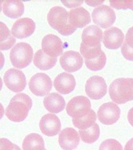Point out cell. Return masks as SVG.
<instances>
[{
	"instance_id": "1",
	"label": "cell",
	"mask_w": 133,
	"mask_h": 150,
	"mask_svg": "<svg viewBox=\"0 0 133 150\" xmlns=\"http://www.w3.org/2000/svg\"><path fill=\"white\" fill-rule=\"evenodd\" d=\"M33 102L26 93H18L13 97L6 110V115L10 121L14 122L23 121L27 117Z\"/></svg>"
},
{
	"instance_id": "2",
	"label": "cell",
	"mask_w": 133,
	"mask_h": 150,
	"mask_svg": "<svg viewBox=\"0 0 133 150\" xmlns=\"http://www.w3.org/2000/svg\"><path fill=\"white\" fill-rule=\"evenodd\" d=\"M109 96L116 104H125L133 101V78H120L111 83Z\"/></svg>"
},
{
	"instance_id": "3",
	"label": "cell",
	"mask_w": 133,
	"mask_h": 150,
	"mask_svg": "<svg viewBox=\"0 0 133 150\" xmlns=\"http://www.w3.org/2000/svg\"><path fill=\"white\" fill-rule=\"evenodd\" d=\"M49 26L63 36L71 35L76 29L69 22V12L61 6H53L47 15Z\"/></svg>"
},
{
	"instance_id": "4",
	"label": "cell",
	"mask_w": 133,
	"mask_h": 150,
	"mask_svg": "<svg viewBox=\"0 0 133 150\" xmlns=\"http://www.w3.org/2000/svg\"><path fill=\"white\" fill-rule=\"evenodd\" d=\"M33 48L26 42L16 44L10 53V59L12 65L18 69H23L28 67L33 61Z\"/></svg>"
},
{
	"instance_id": "5",
	"label": "cell",
	"mask_w": 133,
	"mask_h": 150,
	"mask_svg": "<svg viewBox=\"0 0 133 150\" xmlns=\"http://www.w3.org/2000/svg\"><path fill=\"white\" fill-rule=\"evenodd\" d=\"M52 80L46 74L38 73L34 74L29 81V88L34 95L38 97L49 94L52 89Z\"/></svg>"
},
{
	"instance_id": "6",
	"label": "cell",
	"mask_w": 133,
	"mask_h": 150,
	"mask_svg": "<svg viewBox=\"0 0 133 150\" xmlns=\"http://www.w3.org/2000/svg\"><path fill=\"white\" fill-rule=\"evenodd\" d=\"M3 81L9 90L15 93L22 92L26 86V78L23 72L15 68L6 71Z\"/></svg>"
},
{
	"instance_id": "7",
	"label": "cell",
	"mask_w": 133,
	"mask_h": 150,
	"mask_svg": "<svg viewBox=\"0 0 133 150\" xmlns=\"http://www.w3.org/2000/svg\"><path fill=\"white\" fill-rule=\"evenodd\" d=\"M93 23L104 29L109 28L116 22V13L107 5H102L93 10L92 13Z\"/></svg>"
},
{
	"instance_id": "8",
	"label": "cell",
	"mask_w": 133,
	"mask_h": 150,
	"mask_svg": "<svg viewBox=\"0 0 133 150\" xmlns=\"http://www.w3.org/2000/svg\"><path fill=\"white\" fill-rule=\"evenodd\" d=\"M91 110L89 99L84 96L74 97L68 102L66 105L67 113L72 118L81 117L88 113Z\"/></svg>"
},
{
	"instance_id": "9",
	"label": "cell",
	"mask_w": 133,
	"mask_h": 150,
	"mask_svg": "<svg viewBox=\"0 0 133 150\" xmlns=\"http://www.w3.org/2000/svg\"><path fill=\"white\" fill-rule=\"evenodd\" d=\"M87 96L93 100H100L107 93V84L101 76H93L89 78L85 84Z\"/></svg>"
},
{
	"instance_id": "10",
	"label": "cell",
	"mask_w": 133,
	"mask_h": 150,
	"mask_svg": "<svg viewBox=\"0 0 133 150\" xmlns=\"http://www.w3.org/2000/svg\"><path fill=\"white\" fill-rule=\"evenodd\" d=\"M120 117V109L116 103L107 102L100 106L97 117L102 124L111 125L115 124Z\"/></svg>"
},
{
	"instance_id": "11",
	"label": "cell",
	"mask_w": 133,
	"mask_h": 150,
	"mask_svg": "<svg viewBox=\"0 0 133 150\" xmlns=\"http://www.w3.org/2000/svg\"><path fill=\"white\" fill-rule=\"evenodd\" d=\"M103 36L104 33L97 26L91 25L87 26L82 32V42L81 46L92 49L101 47V42L103 41Z\"/></svg>"
},
{
	"instance_id": "12",
	"label": "cell",
	"mask_w": 133,
	"mask_h": 150,
	"mask_svg": "<svg viewBox=\"0 0 133 150\" xmlns=\"http://www.w3.org/2000/svg\"><path fill=\"white\" fill-rule=\"evenodd\" d=\"M42 50L47 55L57 58L59 55L63 54V43L57 35L49 34L42 38Z\"/></svg>"
},
{
	"instance_id": "13",
	"label": "cell",
	"mask_w": 133,
	"mask_h": 150,
	"mask_svg": "<svg viewBox=\"0 0 133 150\" xmlns=\"http://www.w3.org/2000/svg\"><path fill=\"white\" fill-rule=\"evenodd\" d=\"M83 58L77 51L69 50L63 53L60 58V65L66 72H76L83 66Z\"/></svg>"
},
{
	"instance_id": "14",
	"label": "cell",
	"mask_w": 133,
	"mask_h": 150,
	"mask_svg": "<svg viewBox=\"0 0 133 150\" xmlns=\"http://www.w3.org/2000/svg\"><path fill=\"white\" fill-rule=\"evenodd\" d=\"M35 23L30 18H22L15 22L11 28V34L18 39H23L34 34Z\"/></svg>"
},
{
	"instance_id": "15",
	"label": "cell",
	"mask_w": 133,
	"mask_h": 150,
	"mask_svg": "<svg viewBox=\"0 0 133 150\" xmlns=\"http://www.w3.org/2000/svg\"><path fill=\"white\" fill-rule=\"evenodd\" d=\"M39 127L42 133L47 137H53L61 131V121L53 113L44 115L40 120Z\"/></svg>"
},
{
	"instance_id": "16",
	"label": "cell",
	"mask_w": 133,
	"mask_h": 150,
	"mask_svg": "<svg viewBox=\"0 0 133 150\" xmlns=\"http://www.w3.org/2000/svg\"><path fill=\"white\" fill-rule=\"evenodd\" d=\"M58 142L64 150H74L78 146L80 137L75 129L72 128H65L59 133Z\"/></svg>"
},
{
	"instance_id": "17",
	"label": "cell",
	"mask_w": 133,
	"mask_h": 150,
	"mask_svg": "<svg viewBox=\"0 0 133 150\" xmlns=\"http://www.w3.org/2000/svg\"><path fill=\"white\" fill-rule=\"evenodd\" d=\"M125 35L117 27H110L104 32L103 42L104 46L109 50H117L124 43Z\"/></svg>"
},
{
	"instance_id": "18",
	"label": "cell",
	"mask_w": 133,
	"mask_h": 150,
	"mask_svg": "<svg viewBox=\"0 0 133 150\" xmlns=\"http://www.w3.org/2000/svg\"><path fill=\"white\" fill-rule=\"evenodd\" d=\"M53 86L58 93L61 94H68L75 89V78L70 74L61 73L55 78Z\"/></svg>"
},
{
	"instance_id": "19",
	"label": "cell",
	"mask_w": 133,
	"mask_h": 150,
	"mask_svg": "<svg viewBox=\"0 0 133 150\" xmlns=\"http://www.w3.org/2000/svg\"><path fill=\"white\" fill-rule=\"evenodd\" d=\"M69 22L76 30L77 28H83L91 23L90 14L83 7L72 9L69 12Z\"/></svg>"
},
{
	"instance_id": "20",
	"label": "cell",
	"mask_w": 133,
	"mask_h": 150,
	"mask_svg": "<svg viewBox=\"0 0 133 150\" xmlns=\"http://www.w3.org/2000/svg\"><path fill=\"white\" fill-rule=\"evenodd\" d=\"M45 108L51 113H58L65 108V101L59 93H51L44 98Z\"/></svg>"
},
{
	"instance_id": "21",
	"label": "cell",
	"mask_w": 133,
	"mask_h": 150,
	"mask_svg": "<svg viewBox=\"0 0 133 150\" xmlns=\"http://www.w3.org/2000/svg\"><path fill=\"white\" fill-rule=\"evenodd\" d=\"M3 11L4 15L11 18H19L24 13L23 3L18 0L3 1Z\"/></svg>"
},
{
	"instance_id": "22",
	"label": "cell",
	"mask_w": 133,
	"mask_h": 150,
	"mask_svg": "<svg viewBox=\"0 0 133 150\" xmlns=\"http://www.w3.org/2000/svg\"><path fill=\"white\" fill-rule=\"evenodd\" d=\"M57 58L47 55L42 50H38L34 56V64L42 70H48L54 67L57 63Z\"/></svg>"
},
{
	"instance_id": "23",
	"label": "cell",
	"mask_w": 133,
	"mask_h": 150,
	"mask_svg": "<svg viewBox=\"0 0 133 150\" xmlns=\"http://www.w3.org/2000/svg\"><path fill=\"white\" fill-rule=\"evenodd\" d=\"M45 142L38 133H30L25 137L23 143V150H44Z\"/></svg>"
},
{
	"instance_id": "24",
	"label": "cell",
	"mask_w": 133,
	"mask_h": 150,
	"mask_svg": "<svg viewBox=\"0 0 133 150\" xmlns=\"http://www.w3.org/2000/svg\"><path fill=\"white\" fill-rule=\"evenodd\" d=\"M97 118L96 113L93 110H91L85 115L77 118H72V124L79 129H86L95 124Z\"/></svg>"
},
{
	"instance_id": "25",
	"label": "cell",
	"mask_w": 133,
	"mask_h": 150,
	"mask_svg": "<svg viewBox=\"0 0 133 150\" xmlns=\"http://www.w3.org/2000/svg\"><path fill=\"white\" fill-rule=\"evenodd\" d=\"M0 31H1V36H0V49L1 50H7L12 48L15 43V38L13 35L11 34V32L7 28V26L3 23H0Z\"/></svg>"
},
{
	"instance_id": "26",
	"label": "cell",
	"mask_w": 133,
	"mask_h": 150,
	"mask_svg": "<svg viewBox=\"0 0 133 150\" xmlns=\"http://www.w3.org/2000/svg\"><path fill=\"white\" fill-rule=\"evenodd\" d=\"M81 139L87 144H93L98 140L100 137V127L96 123L86 129H81L79 131Z\"/></svg>"
},
{
	"instance_id": "27",
	"label": "cell",
	"mask_w": 133,
	"mask_h": 150,
	"mask_svg": "<svg viewBox=\"0 0 133 150\" xmlns=\"http://www.w3.org/2000/svg\"><path fill=\"white\" fill-rule=\"evenodd\" d=\"M121 53L127 60L133 61V26L126 34L125 41L121 47Z\"/></svg>"
},
{
	"instance_id": "28",
	"label": "cell",
	"mask_w": 133,
	"mask_h": 150,
	"mask_svg": "<svg viewBox=\"0 0 133 150\" xmlns=\"http://www.w3.org/2000/svg\"><path fill=\"white\" fill-rule=\"evenodd\" d=\"M106 61H107L106 55L104 51H102L101 54L99 55L97 58L94 59H84V62L88 69H91L93 71H98L105 67Z\"/></svg>"
},
{
	"instance_id": "29",
	"label": "cell",
	"mask_w": 133,
	"mask_h": 150,
	"mask_svg": "<svg viewBox=\"0 0 133 150\" xmlns=\"http://www.w3.org/2000/svg\"><path fill=\"white\" fill-rule=\"evenodd\" d=\"M99 150H123V147L115 139H108L101 144Z\"/></svg>"
},
{
	"instance_id": "30",
	"label": "cell",
	"mask_w": 133,
	"mask_h": 150,
	"mask_svg": "<svg viewBox=\"0 0 133 150\" xmlns=\"http://www.w3.org/2000/svg\"><path fill=\"white\" fill-rule=\"evenodd\" d=\"M110 5L116 10H127L131 9L133 11V0L126 1H110Z\"/></svg>"
},
{
	"instance_id": "31",
	"label": "cell",
	"mask_w": 133,
	"mask_h": 150,
	"mask_svg": "<svg viewBox=\"0 0 133 150\" xmlns=\"http://www.w3.org/2000/svg\"><path fill=\"white\" fill-rule=\"evenodd\" d=\"M0 143H1L0 150H21L17 144H13L11 142H10L6 138H1Z\"/></svg>"
},
{
	"instance_id": "32",
	"label": "cell",
	"mask_w": 133,
	"mask_h": 150,
	"mask_svg": "<svg viewBox=\"0 0 133 150\" xmlns=\"http://www.w3.org/2000/svg\"><path fill=\"white\" fill-rule=\"evenodd\" d=\"M61 3H63V4L69 8H72V7H75V6H78L81 5L82 3H84L83 0L81 1H67V0H61Z\"/></svg>"
},
{
	"instance_id": "33",
	"label": "cell",
	"mask_w": 133,
	"mask_h": 150,
	"mask_svg": "<svg viewBox=\"0 0 133 150\" xmlns=\"http://www.w3.org/2000/svg\"><path fill=\"white\" fill-rule=\"evenodd\" d=\"M127 120L128 122L130 123V125L133 127V107L132 109H130L129 112L127 113Z\"/></svg>"
},
{
	"instance_id": "34",
	"label": "cell",
	"mask_w": 133,
	"mask_h": 150,
	"mask_svg": "<svg viewBox=\"0 0 133 150\" xmlns=\"http://www.w3.org/2000/svg\"><path fill=\"white\" fill-rule=\"evenodd\" d=\"M125 150H133V138L129 140L125 144Z\"/></svg>"
},
{
	"instance_id": "35",
	"label": "cell",
	"mask_w": 133,
	"mask_h": 150,
	"mask_svg": "<svg viewBox=\"0 0 133 150\" xmlns=\"http://www.w3.org/2000/svg\"><path fill=\"white\" fill-rule=\"evenodd\" d=\"M85 3L88 5H89V6H96V5H100L102 3H104V1H95V2H93V1H88V0H86Z\"/></svg>"
},
{
	"instance_id": "36",
	"label": "cell",
	"mask_w": 133,
	"mask_h": 150,
	"mask_svg": "<svg viewBox=\"0 0 133 150\" xmlns=\"http://www.w3.org/2000/svg\"><path fill=\"white\" fill-rule=\"evenodd\" d=\"M44 150H46V149H44Z\"/></svg>"
}]
</instances>
